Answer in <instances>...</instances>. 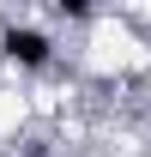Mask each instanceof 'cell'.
I'll return each mask as SVG.
<instances>
[{
    "instance_id": "1",
    "label": "cell",
    "mask_w": 151,
    "mask_h": 157,
    "mask_svg": "<svg viewBox=\"0 0 151 157\" xmlns=\"http://www.w3.org/2000/svg\"><path fill=\"white\" fill-rule=\"evenodd\" d=\"M0 48H6V60H18V67H48V36L30 30V24H12L0 36Z\"/></svg>"
},
{
    "instance_id": "2",
    "label": "cell",
    "mask_w": 151,
    "mask_h": 157,
    "mask_svg": "<svg viewBox=\"0 0 151 157\" xmlns=\"http://www.w3.org/2000/svg\"><path fill=\"white\" fill-rule=\"evenodd\" d=\"M55 12H67V18H91V0H48Z\"/></svg>"
}]
</instances>
